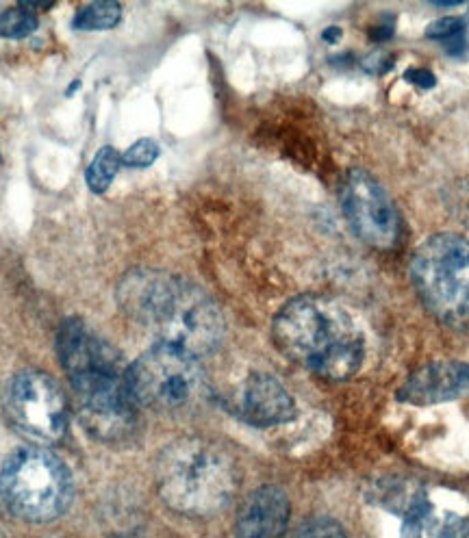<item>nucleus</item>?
Masks as SVG:
<instances>
[{"label": "nucleus", "instance_id": "obj_13", "mask_svg": "<svg viewBox=\"0 0 469 538\" xmlns=\"http://www.w3.org/2000/svg\"><path fill=\"white\" fill-rule=\"evenodd\" d=\"M400 538H467L469 517L452 510H437L424 491H413L400 510Z\"/></svg>", "mask_w": 469, "mask_h": 538}, {"label": "nucleus", "instance_id": "obj_4", "mask_svg": "<svg viewBox=\"0 0 469 538\" xmlns=\"http://www.w3.org/2000/svg\"><path fill=\"white\" fill-rule=\"evenodd\" d=\"M163 502L187 517H211L233 502L239 471L233 456L205 439H179L157 458Z\"/></svg>", "mask_w": 469, "mask_h": 538}, {"label": "nucleus", "instance_id": "obj_20", "mask_svg": "<svg viewBox=\"0 0 469 538\" xmlns=\"http://www.w3.org/2000/svg\"><path fill=\"white\" fill-rule=\"evenodd\" d=\"M407 81L413 83L415 87H422V89H430V87H435V83H437L433 72H430V70H417V68L407 72Z\"/></svg>", "mask_w": 469, "mask_h": 538}, {"label": "nucleus", "instance_id": "obj_1", "mask_svg": "<svg viewBox=\"0 0 469 538\" xmlns=\"http://www.w3.org/2000/svg\"><path fill=\"white\" fill-rule=\"evenodd\" d=\"M118 302L159 343L202 356L224 339V317L205 291L181 276L137 269L122 278Z\"/></svg>", "mask_w": 469, "mask_h": 538}, {"label": "nucleus", "instance_id": "obj_18", "mask_svg": "<svg viewBox=\"0 0 469 538\" xmlns=\"http://www.w3.org/2000/svg\"><path fill=\"white\" fill-rule=\"evenodd\" d=\"M157 157L159 146L152 142V139H142V142H137L124 152L122 163L129 165V168H148V165L157 161Z\"/></svg>", "mask_w": 469, "mask_h": 538}, {"label": "nucleus", "instance_id": "obj_2", "mask_svg": "<svg viewBox=\"0 0 469 538\" xmlns=\"http://www.w3.org/2000/svg\"><path fill=\"white\" fill-rule=\"evenodd\" d=\"M57 345L83 426L103 441H118L131 434L137 404L126 384V369L111 345L94 335L81 319H68L61 326Z\"/></svg>", "mask_w": 469, "mask_h": 538}, {"label": "nucleus", "instance_id": "obj_9", "mask_svg": "<svg viewBox=\"0 0 469 538\" xmlns=\"http://www.w3.org/2000/svg\"><path fill=\"white\" fill-rule=\"evenodd\" d=\"M341 207L352 230L367 246L378 250L396 246L400 239V215L376 178L361 170L348 172L341 185Z\"/></svg>", "mask_w": 469, "mask_h": 538}, {"label": "nucleus", "instance_id": "obj_16", "mask_svg": "<svg viewBox=\"0 0 469 538\" xmlns=\"http://www.w3.org/2000/svg\"><path fill=\"white\" fill-rule=\"evenodd\" d=\"M37 29V18L22 5L16 9H7L0 14V35L9 40H22Z\"/></svg>", "mask_w": 469, "mask_h": 538}, {"label": "nucleus", "instance_id": "obj_15", "mask_svg": "<svg viewBox=\"0 0 469 538\" xmlns=\"http://www.w3.org/2000/svg\"><path fill=\"white\" fill-rule=\"evenodd\" d=\"M122 9L118 3H94L87 5L74 20L76 29L83 31H103L113 29L120 22Z\"/></svg>", "mask_w": 469, "mask_h": 538}, {"label": "nucleus", "instance_id": "obj_8", "mask_svg": "<svg viewBox=\"0 0 469 538\" xmlns=\"http://www.w3.org/2000/svg\"><path fill=\"white\" fill-rule=\"evenodd\" d=\"M5 411L11 424L37 443H57L68 428L66 397L42 371H20L9 380Z\"/></svg>", "mask_w": 469, "mask_h": 538}, {"label": "nucleus", "instance_id": "obj_11", "mask_svg": "<svg viewBox=\"0 0 469 538\" xmlns=\"http://www.w3.org/2000/svg\"><path fill=\"white\" fill-rule=\"evenodd\" d=\"M239 413L252 426H278L296 417L294 397L268 374H252L239 391Z\"/></svg>", "mask_w": 469, "mask_h": 538}, {"label": "nucleus", "instance_id": "obj_7", "mask_svg": "<svg viewBox=\"0 0 469 538\" xmlns=\"http://www.w3.org/2000/svg\"><path fill=\"white\" fill-rule=\"evenodd\" d=\"M126 384L137 406L157 413H181L207 393V376L198 356L159 343L126 369Z\"/></svg>", "mask_w": 469, "mask_h": 538}, {"label": "nucleus", "instance_id": "obj_12", "mask_svg": "<svg viewBox=\"0 0 469 538\" xmlns=\"http://www.w3.org/2000/svg\"><path fill=\"white\" fill-rule=\"evenodd\" d=\"M289 497L278 486H261L237 515V538H283L289 525Z\"/></svg>", "mask_w": 469, "mask_h": 538}, {"label": "nucleus", "instance_id": "obj_14", "mask_svg": "<svg viewBox=\"0 0 469 538\" xmlns=\"http://www.w3.org/2000/svg\"><path fill=\"white\" fill-rule=\"evenodd\" d=\"M120 165V155L113 148H103L98 150L96 159L92 161L90 168H87V185L94 191V194H103L113 183V178L118 174Z\"/></svg>", "mask_w": 469, "mask_h": 538}, {"label": "nucleus", "instance_id": "obj_22", "mask_svg": "<svg viewBox=\"0 0 469 538\" xmlns=\"http://www.w3.org/2000/svg\"><path fill=\"white\" fill-rule=\"evenodd\" d=\"M339 35H341L339 29H326V31H324V40H326V42H337V40H339Z\"/></svg>", "mask_w": 469, "mask_h": 538}, {"label": "nucleus", "instance_id": "obj_21", "mask_svg": "<svg viewBox=\"0 0 469 538\" xmlns=\"http://www.w3.org/2000/svg\"><path fill=\"white\" fill-rule=\"evenodd\" d=\"M443 44H446L450 55H461V53H465V50H467V37H465V33L454 35V37H450V40H446Z\"/></svg>", "mask_w": 469, "mask_h": 538}, {"label": "nucleus", "instance_id": "obj_6", "mask_svg": "<svg viewBox=\"0 0 469 538\" xmlns=\"http://www.w3.org/2000/svg\"><path fill=\"white\" fill-rule=\"evenodd\" d=\"M0 497L24 521H55L72 502L70 471L55 454L22 447L0 467Z\"/></svg>", "mask_w": 469, "mask_h": 538}, {"label": "nucleus", "instance_id": "obj_19", "mask_svg": "<svg viewBox=\"0 0 469 538\" xmlns=\"http://www.w3.org/2000/svg\"><path fill=\"white\" fill-rule=\"evenodd\" d=\"M465 27H467V16H446V18L435 20L433 24H428L426 37H430V40L446 42L454 35L465 33Z\"/></svg>", "mask_w": 469, "mask_h": 538}, {"label": "nucleus", "instance_id": "obj_17", "mask_svg": "<svg viewBox=\"0 0 469 538\" xmlns=\"http://www.w3.org/2000/svg\"><path fill=\"white\" fill-rule=\"evenodd\" d=\"M294 538H348V536L337 521L315 517V519L304 521L296 530Z\"/></svg>", "mask_w": 469, "mask_h": 538}, {"label": "nucleus", "instance_id": "obj_5", "mask_svg": "<svg viewBox=\"0 0 469 538\" xmlns=\"http://www.w3.org/2000/svg\"><path fill=\"white\" fill-rule=\"evenodd\" d=\"M411 278L428 313L450 328L469 330V239L428 237L413 254Z\"/></svg>", "mask_w": 469, "mask_h": 538}, {"label": "nucleus", "instance_id": "obj_10", "mask_svg": "<svg viewBox=\"0 0 469 538\" xmlns=\"http://www.w3.org/2000/svg\"><path fill=\"white\" fill-rule=\"evenodd\" d=\"M465 395H469V365L459 361L424 365L398 391L400 402L415 406L452 402Z\"/></svg>", "mask_w": 469, "mask_h": 538}, {"label": "nucleus", "instance_id": "obj_3", "mask_svg": "<svg viewBox=\"0 0 469 538\" xmlns=\"http://www.w3.org/2000/svg\"><path fill=\"white\" fill-rule=\"evenodd\" d=\"M274 341L291 361L324 380H348L363 365L365 339L352 315L333 300L300 296L274 319Z\"/></svg>", "mask_w": 469, "mask_h": 538}]
</instances>
